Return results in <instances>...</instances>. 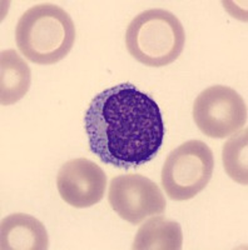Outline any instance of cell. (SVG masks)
Returning a JSON list of instances; mask_svg holds the SVG:
<instances>
[{
  "label": "cell",
  "mask_w": 248,
  "mask_h": 250,
  "mask_svg": "<svg viewBox=\"0 0 248 250\" xmlns=\"http://www.w3.org/2000/svg\"><path fill=\"white\" fill-rule=\"evenodd\" d=\"M89 149L100 162L129 170L157 156L164 140L158 104L131 83L97 94L84 115Z\"/></svg>",
  "instance_id": "obj_1"
},
{
  "label": "cell",
  "mask_w": 248,
  "mask_h": 250,
  "mask_svg": "<svg viewBox=\"0 0 248 250\" xmlns=\"http://www.w3.org/2000/svg\"><path fill=\"white\" fill-rule=\"evenodd\" d=\"M57 187L60 198L77 209L90 208L103 199L107 188V175L89 159L78 158L67 162L59 169Z\"/></svg>",
  "instance_id": "obj_7"
},
{
  "label": "cell",
  "mask_w": 248,
  "mask_h": 250,
  "mask_svg": "<svg viewBox=\"0 0 248 250\" xmlns=\"http://www.w3.org/2000/svg\"><path fill=\"white\" fill-rule=\"evenodd\" d=\"M49 236L42 222L28 214H12L1 220V250H46Z\"/></svg>",
  "instance_id": "obj_8"
},
{
  "label": "cell",
  "mask_w": 248,
  "mask_h": 250,
  "mask_svg": "<svg viewBox=\"0 0 248 250\" xmlns=\"http://www.w3.org/2000/svg\"><path fill=\"white\" fill-rule=\"evenodd\" d=\"M223 165L227 175L238 184H248V130L233 134L223 146Z\"/></svg>",
  "instance_id": "obj_11"
},
{
  "label": "cell",
  "mask_w": 248,
  "mask_h": 250,
  "mask_svg": "<svg viewBox=\"0 0 248 250\" xmlns=\"http://www.w3.org/2000/svg\"><path fill=\"white\" fill-rule=\"evenodd\" d=\"M108 200L123 220L134 225L165 210V199L159 187L140 174L113 178L109 184Z\"/></svg>",
  "instance_id": "obj_6"
},
{
  "label": "cell",
  "mask_w": 248,
  "mask_h": 250,
  "mask_svg": "<svg viewBox=\"0 0 248 250\" xmlns=\"http://www.w3.org/2000/svg\"><path fill=\"white\" fill-rule=\"evenodd\" d=\"M193 119L204 135L223 139L245 126L247 104L240 94L229 86H209L194 102Z\"/></svg>",
  "instance_id": "obj_5"
},
{
  "label": "cell",
  "mask_w": 248,
  "mask_h": 250,
  "mask_svg": "<svg viewBox=\"0 0 248 250\" xmlns=\"http://www.w3.org/2000/svg\"><path fill=\"white\" fill-rule=\"evenodd\" d=\"M15 40L28 60L51 65L63 60L74 45L75 26L70 15L54 4H38L18 20Z\"/></svg>",
  "instance_id": "obj_2"
},
{
  "label": "cell",
  "mask_w": 248,
  "mask_h": 250,
  "mask_svg": "<svg viewBox=\"0 0 248 250\" xmlns=\"http://www.w3.org/2000/svg\"><path fill=\"white\" fill-rule=\"evenodd\" d=\"M32 84V71L24 59L13 49L0 55V103L12 105L23 99Z\"/></svg>",
  "instance_id": "obj_9"
},
{
  "label": "cell",
  "mask_w": 248,
  "mask_h": 250,
  "mask_svg": "<svg viewBox=\"0 0 248 250\" xmlns=\"http://www.w3.org/2000/svg\"><path fill=\"white\" fill-rule=\"evenodd\" d=\"M183 245L182 228L177 222L154 216L138 229L133 250H180Z\"/></svg>",
  "instance_id": "obj_10"
},
{
  "label": "cell",
  "mask_w": 248,
  "mask_h": 250,
  "mask_svg": "<svg viewBox=\"0 0 248 250\" xmlns=\"http://www.w3.org/2000/svg\"><path fill=\"white\" fill-rule=\"evenodd\" d=\"M185 43L182 23L164 9H148L129 23L126 45L129 54L147 66L162 68L180 58Z\"/></svg>",
  "instance_id": "obj_3"
},
{
  "label": "cell",
  "mask_w": 248,
  "mask_h": 250,
  "mask_svg": "<svg viewBox=\"0 0 248 250\" xmlns=\"http://www.w3.org/2000/svg\"><path fill=\"white\" fill-rule=\"evenodd\" d=\"M214 158L201 140H189L172 150L162 168V185L172 200L184 202L201 193L212 179Z\"/></svg>",
  "instance_id": "obj_4"
}]
</instances>
